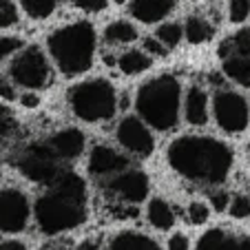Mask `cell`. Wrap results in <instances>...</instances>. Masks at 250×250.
Segmentation results:
<instances>
[{"label": "cell", "mask_w": 250, "mask_h": 250, "mask_svg": "<svg viewBox=\"0 0 250 250\" xmlns=\"http://www.w3.org/2000/svg\"><path fill=\"white\" fill-rule=\"evenodd\" d=\"M166 162L193 184L222 186L232 170L235 155L226 142L212 135H180L166 148Z\"/></svg>", "instance_id": "obj_1"}, {"label": "cell", "mask_w": 250, "mask_h": 250, "mask_svg": "<svg viewBox=\"0 0 250 250\" xmlns=\"http://www.w3.org/2000/svg\"><path fill=\"white\" fill-rule=\"evenodd\" d=\"M89 186L84 177L73 170H62L56 184L49 186L33 204V219L42 235L58 237L76 230L86 222Z\"/></svg>", "instance_id": "obj_2"}, {"label": "cell", "mask_w": 250, "mask_h": 250, "mask_svg": "<svg viewBox=\"0 0 250 250\" xmlns=\"http://www.w3.org/2000/svg\"><path fill=\"white\" fill-rule=\"evenodd\" d=\"M98 33L89 20H73L47 36V53L66 78H78L93 66Z\"/></svg>", "instance_id": "obj_3"}, {"label": "cell", "mask_w": 250, "mask_h": 250, "mask_svg": "<svg viewBox=\"0 0 250 250\" xmlns=\"http://www.w3.org/2000/svg\"><path fill=\"white\" fill-rule=\"evenodd\" d=\"M182 82L173 73H160V76L146 80L135 93V111L153 131L168 133L177 126L182 113Z\"/></svg>", "instance_id": "obj_4"}, {"label": "cell", "mask_w": 250, "mask_h": 250, "mask_svg": "<svg viewBox=\"0 0 250 250\" xmlns=\"http://www.w3.org/2000/svg\"><path fill=\"white\" fill-rule=\"evenodd\" d=\"M66 102L78 120L89 124L109 122L120 111V95L106 78H89L66 91Z\"/></svg>", "instance_id": "obj_5"}, {"label": "cell", "mask_w": 250, "mask_h": 250, "mask_svg": "<svg viewBox=\"0 0 250 250\" xmlns=\"http://www.w3.org/2000/svg\"><path fill=\"white\" fill-rule=\"evenodd\" d=\"M7 76L22 91H42L53 80L51 58L38 44H24L9 60Z\"/></svg>", "instance_id": "obj_6"}, {"label": "cell", "mask_w": 250, "mask_h": 250, "mask_svg": "<svg viewBox=\"0 0 250 250\" xmlns=\"http://www.w3.org/2000/svg\"><path fill=\"white\" fill-rule=\"evenodd\" d=\"M60 157L53 153L49 142H33L16 155V168L27 182L38 186H53L62 175Z\"/></svg>", "instance_id": "obj_7"}, {"label": "cell", "mask_w": 250, "mask_h": 250, "mask_svg": "<svg viewBox=\"0 0 250 250\" xmlns=\"http://www.w3.org/2000/svg\"><path fill=\"white\" fill-rule=\"evenodd\" d=\"M212 118L215 124L228 135H239L250 124L248 100L235 89L219 86L212 93Z\"/></svg>", "instance_id": "obj_8"}, {"label": "cell", "mask_w": 250, "mask_h": 250, "mask_svg": "<svg viewBox=\"0 0 250 250\" xmlns=\"http://www.w3.org/2000/svg\"><path fill=\"white\" fill-rule=\"evenodd\" d=\"M219 60L228 80L250 89V27L235 31L219 44Z\"/></svg>", "instance_id": "obj_9"}, {"label": "cell", "mask_w": 250, "mask_h": 250, "mask_svg": "<svg viewBox=\"0 0 250 250\" xmlns=\"http://www.w3.org/2000/svg\"><path fill=\"white\" fill-rule=\"evenodd\" d=\"M33 217L27 193L18 186H0V235H20Z\"/></svg>", "instance_id": "obj_10"}, {"label": "cell", "mask_w": 250, "mask_h": 250, "mask_svg": "<svg viewBox=\"0 0 250 250\" xmlns=\"http://www.w3.org/2000/svg\"><path fill=\"white\" fill-rule=\"evenodd\" d=\"M106 193L124 208H135L148 199L151 182L148 175L140 168H126L115 177L106 180Z\"/></svg>", "instance_id": "obj_11"}, {"label": "cell", "mask_w": 250, "mask_h": 250, "mask_svg": "<svg viewBox=\"0 0 250 250\" xmlns=\"http://www.w3.org/2000/svg\"><path fill=\"white\" fill-rule=\"evenodd\" d=\"M115 140L122 146V151H126L128 155L142 157V160L155 151L153 128L140 115H124L115 126Z\"/></svg>", "instance_id": "obj_12"}, {"label": "cell", "mask_w": 250, "mask_h": 250, "mask_svg": "<svg viewBox=\"0 0 250 250\" xmlns=\"http://www.w3.org/2000/svg\"><path fill=\"white\" fill-rule=\"evenodd\" d=\"M131 160L124 155V151L109 146V144H95L89 151V175L95 180H111L118 173L131 168Z\"/></svg>", "instance_id": "obj_13"}, {"label": "cell", "mask_w": 250, "mask_h": 250, "mask_svg": "<svg viewBox=\"0 0 250 250\" xmlns=\"http://www.w3.org/2000/svg\"><path fill=\"white\" fill-rule=\"evenodd\" d=\"M182 111H184V120L195 128H202L210 120V95L202 84L188 86L184 93V102H182Z\"/></svg>", "instance_id": "obj_14"}, {"label": "cell", "mask_w": 250, "mask_h": 250, "mask_svg": "<svg viewBox=\"0 0 250 250\" xmlns=\"http://www.w3.org/2000/svg\"><path fill=\"white\" fill-rule=\"evenodd\" d=\"M49 146L62 162L78 160L86 148V135L76 126H66L49 137Z\"/></svg>", "instance_id": "obj_15"}, {"label": "cell", "mask_w": 250, "mask_h": 250, "mask_svg": "<svg viewBox=\"0 0 250 250\" xmlns=\"http://www.w3.org/2000/svg\"><path fill=\"white\" fill-rule=\"evenodd\" d=\"M175 5H177V0H131L128 14L142 24H157L164 18H168Z\"/></svg>", "instance_id": "obj_16"}, {"label": "cell", "mask_w": 250, "mask_h": 250, "mask_svg": "<svg viewBox=\"0 0 250 250\" xmlns=\"http://www.w3.org/2000/svg\"><path fill=\"white\" fill-rule=\"evenodd\" d=\"M146 219L155 230L164 232L175 226L177 215H175L173 206L168 204V199L157 195V197H148V202H146Z\"/></svg>", "instance_id": "obj_17"}, {"label": "cell", "mask_w": 250, "mask_h": 250, "mask_svg": "<svg viewBox=\"0 0 250 250\" xmlns=\"http://www.w3.org/2000/svg\"><path fill=\"white\" fill-rule=\"evenodd\" d=\"M106 250H162L151 235L140 230H122L111 237Z\"/></svg>", "instance_id": "obj_18"}, {"label": "cell", "mask_w": 250, "mask_h": 250, "mask_svg": "<svg viewBox=\"0 0 250 250\" xmlns=\"http://www.w3.org/2000/svg\"><path fill=\"white\" fill-rule=\"evenodd\" d=\"M102 38L109 47H126V44H133L140 38V33H137L135 24L128 22V20H113V22L106 24Z\"/></svg>", "instance_id": "obj_19"}, {"label": "cell", "mask_w": 250, "mask_h": 250, "mask_svg": "<svg viewBox=\"0 0 250 250\" xmlns=\"http://www.w3.org/2000/svg\"><path fill=\"white\" fill-rule=\"evenodd\" d=\"M115 64L124 76H140L153 66V56H148L144 49H126L118 56Z\"/></svg>", "instance_id": "obj_20"}, {"label": "cell", "mask_w": 250, "mask_h": 250, "mask_svg": "<svg viewBox=\"0 0 250 250\" xmlns=\"http://www.w3.org/2000/svg\"><path fill=\"white\" fill-rule=\"evenodd\" d=\"M195 250H239V237L224 228H210L197 239Z\"/></svg>", "instance_id": "obj_21"}, {"label": "cell", "mask_w": 250, "mask_h": 250, "mask_svg": "<svg viewBox=\"0 0 250 250\" xmlns=\"http://www.w3.org/2000/svg\"><path fill=\"white\" fill-rule=\"evenodd\" d=\"M215 27L204 16H188L184 20V38L190 44H204L212 38Z\"/></svg>", "instance_id": "obj_22"}, {"label": "cell", "mask_w": 250, "mask_h": 250, "mask_svg": "<svg viewBox=\"0 0 250 250\" xmlns=\"http://www.w3.org/2000/svg\"><path fill=\"white\" fill-rule=\"evenodd\" d=\"M18 2L20 9L31 20H47L60 5V0H18Z\"/></svg>", "instance_id": "obj_23"}, {"label": "cell", "mask_w": 250, "mask_h": 250, "mask_svg": "<svg viewBox=\"0 0 250 250\" xmlns=\"http://www.w3.org/2000/svg\"><path fill=\"white\" fill-rule=\"evenodd\" d=\"M155 38L160 42H164L168 49H175L177 44L184 40V24L180 22H162L155 29Z\"/></svg>", "instance_id": "obj_24"}, {"label": "cell", "mask_w": 250, "mask_h": 250, "mask_svg": "<svg viewBox=\"0 0 250 250\" xmlns=\"http://www.w3.org/2000/svg\"><path fill=\"white\" fill-rule=\"evenodd\" d=\"M18 135V120L14 111L5 104H0V144H9Z\"/></svg>", "instance_id": "obj_25"}, {"label": "cell", "mask_w": 250, "mask_h": 250, "mask_svg": "<svg viewBox=\"0 0 250 250\" xmlns=\"http://www.w3.org/2000/svg\"><path fill=\"white\" fill-rule=\"evenodd\" d=\"M210 204L202 202V199H193V202L186 206V222L190 226H204V224L210 219Z\"/></svg>", "instance_id": "obj_26"}, {"label": "cell", "mask_w": 250, "mask_h": 250, "mask_svg": "<svg viewBox=\"0 0 250 250\" xmlns=\"http://www.w3.org/2000/svg\"><path fill=\"white\" fill-rule=\"evenodd\" d=\"M24 47V42L18 36H0V66L9 62L20 49Z\"/></svg>", "instance_id": "obj_27"}, {"label": "cell", "mask_w": 250, "mask_h": 250, "mask_svg": "<svg viewBox=\"0 0 250 250\" xmlns=\"http://www.w3.org/2000/svg\"><path fill=\"white\" fill-rule=\"evenodd\" d=\"M228 212L230 217L241 222V219H248L250 217V195H232L230 197V206H228Z\"/></svg>", "instance_id": "obj_28"}, {"label": "cell", "mask_w": 250, "mask_h": 250, "mask_svg": "<svg viewBox=\"0 0 250 250\" xmlns=\"http://www.w3.org/2000/svg\"><path fill=\"white\" fill-rule=\"evenodd\" d=\"M20 20L18 5L14 0H0V29H9L16 27Z\"/></svg>", "instance_id": "obj_29"}, {"label": "cell", "mask_w": 250, "mask_h": 250, "mask_svg": "<svg viewBox=\"0 0 250 250\" xmlns=\"http://www.w3.org/2000/svg\"><path fill=\"white\" fill-rule=\"evenodd\" d=\"M250 16V0H228V18L230 22L241 24Z\"/></svg>", "instance_id": "obj_30"}, {"label": "cell", "mask_w": 250, "mask_h": 250, "mask_svg": "<svg viewBox=\"0 0 250 250\" xmlns=\"http://www.w3.org/2000/svg\"><path fill=\"white\" fill-rule=\"evenodd\" d=\"M142 49H144L148 56H153V58H166L168 56V51H170V49L166 47L164 42H160L155 36H148V38L142 40Z\"/></svg>", "instance_id": "obj_31"}, {"label": "cell", "mask_w": 250, "mask_h": 250, "mask_svg": "<svg viewBox=\"0 0 250 250\" xmlns=\"http://www.w3.org/2000/svg\"><path fill=\"white\" fill-rule=\"evenodd\" d=\"M18 86L14 84V80H11L7 73H0V100H5V102H14V100H18Z\"/></svg>", "instance_id": "obj_32"}, {"label": "cell", "mask_w": 250, "mask_h": 250, "mask_svg": "<svg viewBox=\"0 0 250 250\" xmlns=\"http://www.w3.org/2000/svg\"><path fill=\"white\" fill-rule=\"evenodd\" d=\"M208 204H210V208L215 212H226L228 206H230V195H228L224 188H217V190H212L210 193Z\"/></svg>", "instance_id": "obj_33"}, {"label": "cell", "mask_w": 250, "mask_h": 250, "mask_svg": "<svg viewBox=\"0 0 250 250\" xmlns=\"http://www.w3.org/2000/svg\"><path fill=\"white\" fill-rule=\"evenodd\" d=\"M71 5L80 11H86V14H100L109 5V0H71Z\"/></svg>", "instance_id": "obj_34"}, {"label": "cell", "mask_w": 250, "mask_h": 250, "mask_svg": "<svg viewBox=\"0 0 250 250\" xmlns=\"http://www.w3.org/2000/svg\"><path fill=\"white\" fill-rule=\"evenodd\" d=\"M166 250H190V239L186 232H173L166 241Z\"/></svg>", "instance_id": "obj_35"}, {"label": "cell", "mask_w": 250, "mask_h": 250, "mask_svg": "<svg viewBox=\"0 0 250 250\" xmlns=\"http://www.w3.org/2000/svg\"><path fill=\"white\" fill-rule=\"evenodd\" d=\"M18 102L22 104L24 109H36L40 104V95H38V91H22L18 95Z\"/></svg>", "instance_id": "obj_36"}, {"label": "cell", "mask_w": 250, "mask_h": 250, "mask_svg": "<svg viewBox=\"0 0 250 250\" xmlns=\"http://www.w3.org/2000/svg\"><path fill=\"white\" fill-rule=\"evenodd\" d=\"M40 250H69V246H66V241H62L60 235H58V237H49V239L40 246Z\"/></svg>", "instance_id": "obj_37"}, {"label": "cell", "mask_w": 250, "mask_h": 250, "mask_svg": "<svg viewBox=\"0 0 250 250\" xmlns=\"http://www.w3.org/2000/svg\"><path fill=\"white\" fill-rule=\"evenodd\" d=\"M0 250H29V248L18 239H2L0 241Z\"/></svg>", "instance_id": "obj_38"}, {"label": "cell", "mask_w": 250, "mask_h": 250, "mask_svg": "<svg viewBox=\"0 0 250 250\" xmlns=\"http://www.w3.org/2000/svg\"><path fill=\"white\" fill-rule=\"evenodd\" d=\"M76 250H100V244L98 241H93V239H84V241H80V244L76 246Z\"/></svg>", "instance_id": "obj_39"}, {"label": "cell", "mask_w": 250, "mask_h": 250, "mask_svg": "<svg viewBox=\"0 0 250 250\" xmlns=\"http://www.w3.org/2000/svg\"><path fill=\"white\" fill-rule=\"evenodd\" d=\"M239 250H250V237L248 235L239 237Z\"/></svg>", "instance_id": "obj_40"}, {"label": "cell", "mask_w": 250, "mask_h": 250, "mask_svg": "<svg viewBox=\"0 0 250 250\" xmlns=\"http://www.w3.org/2000/svg\"><path fill=\"white\" fill-rule=\"evenodd\" d=\"M115 5H124V2H126V0H113Z\"/></svg>", "instance_id": "obj_41"}]
</instances>
